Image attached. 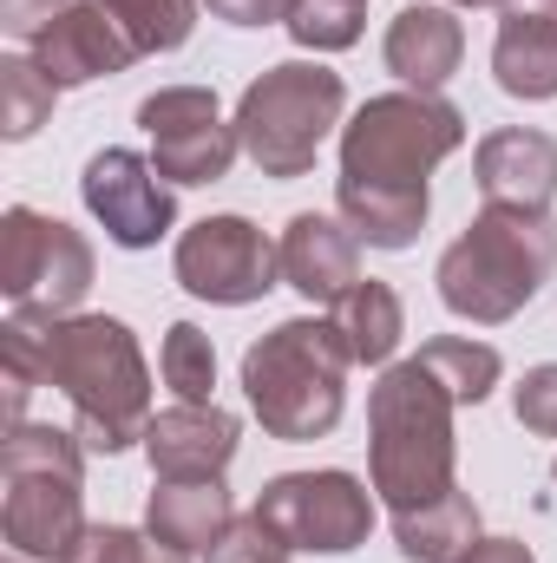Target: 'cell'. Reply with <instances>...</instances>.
Returning a JSON list of instances; mask_svg holds the SVG:
<instances>
[{
	"mask_svg": "<svg viewBox=\"0 0 557 563\" xmlns=\"http://www.w3.org/2000/svg\"><path fill=\"white\" fill-rule=\"evenodd\" d=\"M472 177H479L485 210H525V217H545L551 197H557V139L551 132H532V125H505V132L479 139Z\"/></svg>",
	"mask_w": 557,
	"mask_h": 563,
	"instance_id": "5bb4252c",
	"label": "cell"
},
{
	"mask_svg": "<svg viewBox=\"0 0 557 563\" xmlns=\"http://www.w3.org/2000/svg\"><path fill=\"white\" fill-rule=\"evenodd\" d=\"M177 282L197 295V301H217V308H243V301H263L282 282V250L250 223V217H204L177 236Z\"/></svg>",
	"mask_w": 557,
	"mask_h": 563,
	"instance_id": "30bf717a",
	"label": "cell"
},
{
	"mask_svg": "<svg viewBox=\"0 0 557 563\" xmlns=\"http://www.w3.org/2000/svg\"><path fill=\"white\" fill-rule=\"evenodd\" d=\"M492 79L512 99H557V13L551 7H505L492 40Z\"/></svg>",
	"mask_w": 557,
	"mask_h": 563,
	"instance_id": "d6986e66",
	"label": "cell"
},
{
	"mask_svg": "<svg viewBox=\"0 0 557 563\" xmlns=\"http://www.w3.org/2000/svg\"><path fill=\"white\" fill-rule=\"evenodd\" d=\"M237 525L223 478H157L151 505H144V531L171 551H217V538Z\"/></svg>",
	"mask_w": 557,
	"mask_h": 563,
	"instance_id": "ac0fdd59",
	"label": "cell"
},
{
	"mask_svg": "<svg viewBox=\"0 0 557 563\" xmlns=\"http://www.w3.org/2000/svg\"><path fill=\"white\" fill-rule=\"evenodd\" d=\"M66 563H190L184 551L157 544L151 531H125V525H86V538L73 544Z\"/></svg>",
	"mask_w": 557,
	"mask_h": 563,
	"instance_id": "4316f807",
	"label": "cell"
},
{
	"mask_svg": "<svg viewBox=\"0 0 557 563\" xmlns=\"http://www.w3.org/2000/svg\"><path fill=\"white\" fill-rule=\"evenodd\" d=\"M33 59H40V73L66 92V86H92V79L125 73V66L139 59V46L125 40V26H119L99 0H79V7H66L59 20H46V26L33 33Z\"/></svg>",
	"mask_w": 557,
	"mask_h": 563,
	"instance_id": "4fadbf2b",
	"label": "cell"
},
{
	"mask_svg": "<svg viewBox=\"0 0 557 563\" xmlns=\"http://www.w3.org/2000/svg\"><path fill=\"white\" fill-rule=\"evenodd\" d=\"M518 426L538 432V439H557V361L551 367H532L518 380Z\"/></svg>",
	"mask_w": 557,
	"mask_h": 563,
	"instance_id": "83f0119b",
	"label": "cell"
},
{
	"mask_svg": "<svg viewBox=\"0 0 557 563\" xmlns=\"http://www.w3.org/2000/svg\"><path fill=\"white\" fill-rule=\"evenodd\" d=\"M92 288V243L59 223L40 217L26 203H13L0 217V295L26 314H73L79 295Z\"/></svg>",
	"mask_w": 557,
	"mask_h": 563,
	"instance_id": "9c48e42d",
	"label": "cell"
},
{
	"mask_svg": "<svg viewBox=\"0 0 557 563\" xmlns=\"http://www.w3.org/2000/svg\"><path fill=\"white\" fill-rule=\"evenodd\" d=\"M557 269V230L551 217H525V210H485L472 217V230L439 256V301L459 321L499 328L512 321Z\"/></svg>",
	"mask_w": 557,
	"mask_h": 563,
	"instance_id": "8992f818",
	"label": "cell"
},
{
	"mask_svg": "<svg viewBox=\"0 0 557 563\" xmlns=\"http://www.w3.org/2000/svg\"><path fill=\"white\" fill-rule=\"evenodd\" d=\"M341 314V334H348V347H354V361H368V367H381L394 347H401V334H407V314H401V295L387 288V282H354L341 301H335Z\"/></svg>",
	"mask_w": 557,
	"mask_h": 563,
	"instance_id": "44dd1931",
	"label": "cell"
},
{
	"mask_svg": "<svg viewBox=\"0 0 557 563\" xmlns=\"http://www.w3.org/2000/svg\"><path fill=\"white\" fill-rule=\"evenodd\" d=\"M53 99H59V86L40 73V59H20V53L0 59V132L13 144L33 139L53 119Z\"/></svg>",
	"mask_w": 557,
	"mask_h": 563,
	"instance_id": "603a6c76",
	"label": "cell"
},
{
	"mask_svg": "<svg viewBox=\"0 0 557 563\" xmlns=\"http://www.w3.org/2000/svg\"><path fill=\"white\" fill-rule=\"evenodd\" d=\"M466 144V119L433 92H381L341 132L335 203L374 250H407L426 230V177Z\"/></svg>",
	"mask_w": 557,
	"mask_h": 563,
	"instance_id": "6da1fadb",
	"label": "cell"
},
{
	"mask_svg": "<svg viewBox=\"0 0 557 563\" xmlns=\"http://www.w3.org/2000/svg\"><path fill=\"white\" fill-rule=\"evenodd\" d=\"M354 230H341L335 217H315V210H302V217H288V230H282V282L295 288V295H308V301H341L354 282H361V256H354Z\"/></svg>",
	"mask_w": 557,
	"mask_h": 563,
	"instance_id": "2e32d148",
	"label": "cell"
},
{
	"mask_svg": "<svg viewBox=\"0 0 557 563\" xmlns=\"http://www.w3.org/2000/svg\"><path fill=\"white\" fill-rule=\"evenodd\" d=\"M545 7H551V13H557V0H545Z\"/></svg>",
	"mask_w": 557,
	"mask_h": 563,
	"instance_id": "836d02e7",
	"label": "cell"
},
{
	"mask_svg": "<svg viewBox=\"0 0 557 563\" xmlns=\"http://www.w3.org/2000/svg\"><path fill=\"white\" fill-rule=\"evenodd\" d=\"M361 20H368V0H295L282 26L308 53H341L361 40Z\"/></svg>",
	"mask_w": 557,
	"mask_h": 563,
	"instance_id": "484cf974",
	"label": "cell"
},
{
	"mask_svg": "<svg viewBox=\"0 0 557 563\" xmlns=\"http://www.w3.org/2000/svg\"><path fill=\"white\" fill-rule=\"evenodd\" d=\"M341 106H348L341 73L315 59H282L237 99V139L263 177H302L321 157L328 132L341 125Z\"/></svg>",
	"mask_w": 557,
	"mask_h": 563,
	"instance_id": "52a82bcc",
	"label": "cell"
},
{
	"mask_svg": "<svg viewBox=\"0 0 557 563\" xmlns=\"http://www.w3.org/2000/svg\"><path fill=\"white\" fill-rule=\"evenodd\" d=\"M348 367H354V347H348L341 321L295 314L243 354L250 413L263 420L270 439H288V445L321 439V432H335L341 407H348Z\"/></svg>",
	"mask_w": 557,
	"mask_h": 563,
	"instance_id": "3957f363",
	"label": "cell"
},
{
	"mask_svg": "<svg viewBox=\"0 0 557 563\" xmlns=\"http://www.w3.org/2000/svg\"><path fill=\"white\" fill-rule=\"evenodd\" d=\"M157 367H164V387H171L177 400H190V407H210V387H217V347H210V334H204V328L177 321V328L164 334V354H157Z\"/></svg>",
	"mask_w": 557,
	"mask_h": 563,
	"instance_id": "d4e9b609",
	"label": "cell"
},
{
	"mask_svg": "<svg viewBox=\"0 0 557 563\" xmlns=\"http://www.w3.org/2000/svg\"><path fill=\"white\" fill-rule=\"evenodd\" d=\"M139 53H177L197 26V0H99Z\"/></svg>",
	"mask_w": 557,
	"mask_h": 563,
	"instance_id": "cb8c5ba5",
	"label": "cell"
},
{
	"mask_svg": "<svg viewBox=\"0 0 557 563\" xmlns=\"http://www.w3.org/2000/svg\"><path fill=\"white\" fill-rule=\"evenodd\" d=\"M452 407L459 400L419 354L381 374L368 400V459L387 511H419L452 492Z\"/></svg>",
	"mask_w": 557,
	"mask_h": 563,
	"instance_id": "277c9868",
	"label": "cell"
},
{
	"mask_svg": "<svg viewBox=\"0 0 557 563\" xmlns=\"http://www.w3.org/2000/svg\"><path fill=\"white\" fill-rule=\"evenodd\" d=\"M419 361L439 374V387L459 400V407H479L492 387H499V347H485V341H466V334H439V341H426L419 347Z\"/></svg>",
	"mask_w": 557,
	"mask_h": 563,
	"instance_id": "7402d4cb",
	"label": "cell"
},
{
	"mask_svg": "<svg viewBox=\"0 0 557 563\" xmlns=\"http://www.w3.org/2000/svg\"><path fill=\"white\" fill-rule=\"evenodd\" d=\"M394 544L407 563H459L479 544V505L452 485L446 498H433L419 511H394Z\"/></svg>",
	"mask_w": 557,
	"mask_h": 563,
	"instance_id": "ffe728a7",
	"label": "cell"
},
{
	"mask_svg": "<svg viewBox=\"0 0 557 563\" xmlns=\"http://www.w3.org/2000/svg\"><path fill=\"white\" fill-rule=\"evenodd\" d=\"M144 459L157 478H223L237 459V420L223 407H171L144 426Z\"/></svg>",
	"mask_w": 557,
	"mask_h": 563,
	"instance_id": "9a60e30c",
	"label": "cell"
},
{
	"mask_svg": "<svg viewBox=\"0 0 557 563\" xmlns=\"http://www.w3.org/2000/svg\"><path fill=\"white\" fill-rule=\"evenodd\" d=\"M387 73H401L414 92H433V86H446L452 73H459V59H466V26H459V13L452 7H401L394 13V26H387Z\"/></svg>",
	"mask_w": 557,
	"mask_h": 563,
	"instance_id": "e0dca14e",
	"label": "cell"
},
{
	"mask_svg": "<svg viewBox=\"0 0 557 563\" xmlns=\"http://www.w3.org/2000/svg\"><path fill=\"white\" fill-rule=\"evenodd\" d=\"M46 387L66 394L86 452H125L151 426V374L119 314H40Z\"/></svg>",
	"mask_w": 557,
	"mask_h": 563,
	"instance_id": "7a4b0ae2",
	"label": "cell"
},
{
	"mask_svg": "<svg viewBox=\"0 0 557 563\" xmlns=\"http://www.w3.org/2000/svg\"><path fill=\"white\" fill-rule=\"evenodd\" d=\"M139 125L151 139L157 177H171V184H217V177H230V164L243 151L237 125H223V112H217V92H204V86L151 92L139 106Z\"/></svg>",
	"mask_w": 557,
	"mask_h": 563,
	"instance_id": "8fae6325",
	"label": "cell"
},
{
	"mask_svg": "<svg viewBox=\"0 0 557 563\" xmlns=\"http://www.w3.org/2000/svg\"><path fill=\"white\" fill-rule=\"evenodd\" d=\"M295 551H282L276 538L256 525V518H243V525H230L223 538H217V551H210V563H288Z\"/></svg>",
	"mask_w": 557,
	"mask_h": 563,
	"instance_id": "f1b7e54d",
	"label": "cell"
},
{
	"mask_svg": "<svg viewBox=\"0 0 557 563\" xmlns=\"http://www.w3.org/2000/svg\"><path fill=\"white\" fill-rule=\"evenodd\" d=\"M79 197L119 250H151L177 223V203H171V184L157 177V164L139 157V151H119V144L86 164Z\"/></svg>",
	"mask_w": 557,
	"mask_h": 563,
	"instance_id": "7c38bea8",
	"label": "cell"
},
{
	"mask_svg": "<svg viewBox=\"0 0 557 563\" xmlns=\"http://www.w3.org/2000/svg\"><path fill=\"white\" fill-rule=\"evenodd\" d=\"M79 478H86V439L59 426H7L0 445V538L7 558L26 563H66L86 538L79 511Z\"/></svg>",
	"mask_w": 557,
	"mask_h": 563,
	"instance_id": "5b68a950",
	"label": "cell"
},
{
	"mask_svg": "<svg viewBox=\"0 0 557 563\" xmlns=\"http://www.w3.org/2000/svg\"><path fill=\"white\" fill-rule=\"evenodd\" d=\"M288 7L295 0H210V13L230 26H270V20H288Z\"/></svg>",
	"mask_w": 557,
	"mask_h": 563,
	"instance_id": "4dcf8cb0",
	"label": "cell"
},
{
	"mask_svg": "<svg viewBox=\"0 0 557 563\" xmlns=\"http://www.w3.org/2000/svg\"><path fill=\"white\" fill-rule=\"evenodd\" d=\"M459 563H538V558H532V544H518V538H479Z\"/></svg>",
	"mask_w": 557,
	"mask_h": 563,
	"instance_id": "1f68e13d",
	"label": "cell"
},
{
	"mask_svg": "<svg viewBox=\"0 0 557 563\" xmlns=\"http://www.w3.org/2000/svg\"><path fill=\"white\" fill-rule=\"evenodd\" d=\"M452 7H518V0H452Z\"/></svg>",
	"mask_w": 557,
	"mask_h": 563,
	"instance_id": "d6a6232c",
	"label": "cell"
},
{
	"mask_svg": "<svg viewBox=\"0 0 557 563\" xmlns=\"http://www.w3.org/2000/svg\"><path fill=\"white\" fill-rule=\"evenodd\" d=\"M66 7H79V0H0V26L7 33H20V40H33L46 20H59Z\"/></svg>",
	"mask_w": 557,
	"mask_h": 563,
	"instance_id": "f546056e",
	"label": "cell"
},
{
	"mask_svg": "<svg viewBox=\"0 0 557 563\" xmlns=\"http://www.w3.org/2000/svg\"><path fill=\"white\" fill-rule=\"evenodd\" d=\"M250 518L276 538L282 551H315V558H341L354 544H368L374 531V498L354 472H288L270 478L250 505Z\"/></svg>",
	"mask_w": 557,
	"mask_h": 563,
	"instance_id": "ba28073f",
	"label": "cell"
}]
</instances>
